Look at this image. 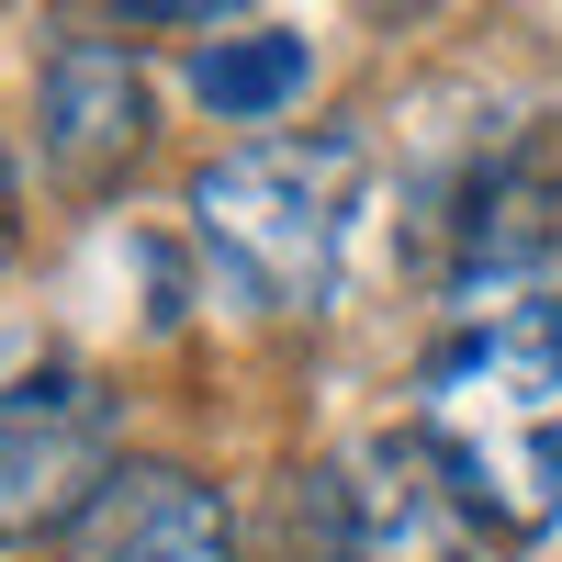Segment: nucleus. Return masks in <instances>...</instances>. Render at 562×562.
<instances>
[{
  "label": "nucleus",
  "mask_w": 562,
  "mask_h": 562,
  "mask_svg": "<svg viewBox=\"0 0 562 562\" xmlns=\"http://www.w3.org/2000/svg\"><path fill=\"white\" fill-rule=\"evenodd\" d=\"M416 439L439 450L484 540H540L562 518V293L461 304L416 371Z\"/></svg>",
  "instance_id": "f257e3e1"
},
{
  "label": "nucleus",
  "mask_w": 562,
  "mask_h": 562,
  "mask_svg": "<svg viewBox=\"0 0 562 562\" xmlns=\"http://www.w3.org/2000/svg\"><path fill=\"white\" fill-rule=\"evenodd\" d=\"M360 214V147L349 135H248L192 180V237L214 281L259 315H315L338 293Z\"/></svg>",
  "instance_id": "f03ea898"
},
{
  "label": "nucleus",
  "mask_w": 562,
  "mask_h": 562,
  "mask_svg": "<svg viewBox=\"0 0 562 562\" xmlns=\"http://www.w3.org/2000/svg\"><path fill=\"white\" fill-rule=\"evenodd\" d=\"M315 506V540L326 562H473V506H461V484L439 473V450L416 428H371L349 439L326 473L304 484Z\"/></svg>",
  "instance_id": "7ed1b4c3"
},
{
  "label": "nucleus",
  "mask_w": 562,
  "mask_h": 562,
  "mask_svg": "<svg viewBox=\"0 0 562 562\" xmlns=\"http://www.w3.org/2000/svg\"><path fill=\"white\" fill-rule=\"evenodd\" d=\"M124 473L113 461V394L90 371H23L0 383V540H45L79 529L102 484Z\"/></svg>",
  "instance_id": "20e7f679"
},
{
  "label": "nucleus",
  "mask_w": 562,
  "mask_h": 562,
  "mask_svg": "<svg viewBox=\"0 0 562 562\" xmlns=\"http://www.w3.org/2000/svg\"><path fill=\"white\" fill-rule=\"evenodd\" d=\"M551 237H562V135L551 124H518L473 169V203H461V304L540 293Z\"/></svg>",
  "instance_id": "39448f33"
},
{
  "label": "nucleus",
  "mask_w": 562,
  "mask_h": 562,
  "mask_svg": "<svg viewBox=\"0 0 562 562\" xmlns=\"http://www.w3.org/2000/svg\"><path fill=\"white\" fill-rule=\"evenodd\" d=\"M57 562H237V518L180 461H124L102 484V506L68 529Z\"/></svg>",
  "instance_id": "423d86ee"
},
{
  "label": "nucleus",
  "mask_w": 562,
  "mask_h": 562,
  "mask_svg": "<svg viewBox=\"0 0 562 562\" xmlns=\"http://www.w3.org/2000/svg\"><path fill=\"white\" fill-rule=\"evenodd\" d=\"M147 147V79L124 68V45L102 34H68L45 57V169L68 192H113Z\"/></svg>",
  "instance_id": "0eeeda50"
},
{
  "label": "nucleus",
  "mask_w": 562,
  "mask_h": 562,
  "mask_svg": "<svg viewBox=\"0 0 562 562\" xmlns=\"http://www.w3.org/2000/svg\"><path fill=\"white\" fill-rule=\"evenodd\" d=\"M304 34H214L203 45V57H192V90H203V102L225 113V124H270L281 102H304Z\"/></svg>",
  "instance_id": "6e6552de"
},
{
  "label": "nucleus",
  "mask_w": 562,
  "mask_h": 562,
  "mask_svg": "<svg viewBox=\"0 0 562 562\" xmlns=\"http://www.w3.org/2000/svg\"><path fill=\"white\" fill-rule=\"evenodd\" d=\"M0 237H12V158H0Z\"/></svg>",
  "instance_id": "1a4fd4ad"
}]
</instances>
